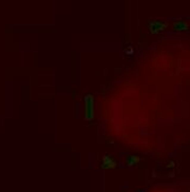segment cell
<instances>
[{"label":"cell","mask_w":190,"mask_h":192,"mask_svg":"<svg viewBox=\"0 0 190 192\" xmlns=\"http://www.w3.org/2000/svg\"><path fill=\"white\" fill-rule=\"evenodd\" d=\"M139 162H141V157H138L136 155H129L126 158V163H127L128 166H135Z\"/></svg>","instance_id":"5b68a950"},{"label":"cell","mask_w":190,"mask_h":192,"mask_svg":"<svg viewBox=\"0 0 190 192\" xmlns=\"http://www.w3.org/2000/svg\"><path fill=\"white\" fill-rule=\"evenodd\" d=\"M167 28H168V23L165 22V21L152 19V20H149L148 22V29L151 34H158V32H162V31L166 30Z\"/></svg>","instance_id":"7a4b0ae2"},{"label":"cell","mask_w":190,"mask_h":192,"mask_svg":"<svg viewBox=\"0 0 190 192\" xmlns=\"http://www.w3.org/2000/svg\"><path fill=\"white\" fill-rule=\"evenodd\" d=\"M95 116L94 96L88 94L84 98V117L86 121H93Z\"/></svg>","instance_id":"6da1fadb"},{"label":"cell","mask_w":190,"mask_h":192,"mask_svg":"<svg viewBox=\"0 0 190 192\" xmlns=\"http://www.w3.org/2000/svg\"><path fill=\"white\" fill-rule=\"evenodd\" d=\"M174 166H175V163H174L173 160H170V162L167 164V168H169V169H171V168H173Z\"/></svg>","instance_id":"8992f818"},{"label":"cell","mask_w":190,"mask_h":192,"mask_svg":"<svg viewBox=\"0 0 190 192\" xmlns=\"http://www.w3.org/2000/svg\"><path fill=\"white\" fill-rule=\"evenodd\" d=\"M172 29L177 32H182V31H188L189 30V24L187 21L183 20V19H179V20L173 21L172 23Z\"/></svg>","instance_id":"277c9868"},{"label":"cell","mask_w":190,"mask_h":192,"mask_svg":"<svg viewBox=\"0 0 190 192\" xmlns=\"http://www.w3.org/2000/svg\"><path fill=\"white\" fill-rule=\"evenodd\" d=\"M102 169H106V170H110V169H114L116 167V162L112 156L110 155H105L102 157Z\"/></svg>","instance_id":"3957f363"}]
</instances>
